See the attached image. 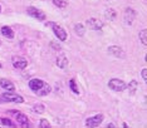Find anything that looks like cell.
<instances>
[{"label":"cell","mask_w":147,"mask_h":128,"mask_svg":"<svg viewBox=\"0 0 147 128\" xmlns=\"http://www.w3.org/2000/svg\"><path fill=\"white\" fill-rule=\"evenodd\" d=\"M108 87H110L112 91H114V92H122V91L126 89L127 84L122 81V79L113 78V79H111V81L108 82Z\"/></svg>","instance_id":"obj_1"},{"label":"cell","mask_w":147,"mask_h":128,"mask_svg":"<svg viewBox=\"0 0 147 128\" xmlns=\"http://www.w3.org/2000/svg\"><path fill=\"white\" fill-rule=\"evenodd\" d=\"M3 99H5V102H14V103H23L24 98L19 94H15L14 92H5L1 95Z\"/></svg>","instance_id":"obj_2"},{"label":"cell","mask_w":147,"mask_h":128,"mask_svg":"<svg viewBox=\"0 0 147 128\" xmlns=\"http://www.w3.org/2000/svg\"><path fill=\"white\" fill-rule=\"evenodd\" d=\"M50 25H52L53 31H54V34H55V37L58 38L60 41H65L67 40V31L63 29L60 25L55 24V23H50Z\"/></svg>","instance_id":"obj_3"},{"label":"cell","mask_w":147,"mask_h":128,"mask_svg":"<svg viewBox=\"0 0 147 128\" xmlns=\"http://www.w3.org/2000/svg\"><path fill=\"white\" fill-rule=\"evenodd\" d=\"M103 114H96L93 117H89L86 119V126L87 127H98L103 121Z\"/></svg>","instance_id":"obj_4"},{"label":"cell","mask_w":147,"mask_h":128,"mask_svg":"<svg viewBox=\"0 0 147 128\" xmlns=\"http://www.w3.org/2000/svg\"><path fill=\"white\" fill-rule=\"evenodd\" d=\"M27 10H28V14H29L30 17L35 18V19H38V20H40V21L45 20V18H47L45 14H44V13L41 11V10H39V9L34 8V6H29Z\"/></svg>","instance_id":"obj_5"},{"label":"cell","mask_w":147,"mask_h":128,"mask_svg":"<svg viewBox=\"0 0 147 128\" xmlns=\"http://www.w3.org/2000/svg\"><path fill=\"white\" fill-rule=\"evenodd\" d=\"M108 53L111 54V55L116 57V58H121V59H124L126 58V53H124V50L122 48L117 47V45H111L108 47Z\"/></svg>","instance_id":"obj_6"},{"label":"cell","mask_w":147,"mask_h":128,"mask_svg":"<svg viewBox=\"0 0 147 128\" xmlns=\"http://www.w3.org/2000/svg\"><path fill=\"white\" fill-rule=\"evenodd\" d=\"M13 67L17 69H25L28 65V60L23 58V57H13Z\"/></svg>","instance_id":"obj_7"},{"label":"cell","mask_w":147,"mask_h":128,"mask_svg":"<svg viewBox=\"0 0 147 128\" xmlns=\"http://www.w3.org/2000/svg\"><path fill=\"white\" fill-rule=\"evenodd\" d=\"M11 113L15 116L18 123L20 124L21 127H29V118L25 116V114L20 113V112H17V111H11Z\"/></svg>","instance_id":"obj_8"},{"label":"cell","mask_w":147,"mask_h":128,"mask_svg":"<svg viewBox=\"0 0 147 128\" xmlns=\"http://www.w3.org/2000/svg\"><path fill=\"white\" fill-rule=\"evenodd\" d=\"M136 18V11L133 10V9L131 8H127L126 10H124V14H123V19H124V23L131 25L133 23V20H135Z\"/></svg>","instance_id":"obj_9"},{"label":"cell","mask_w":147,"mask_h":128,"mask_svg":"<svg viewBox=\"0 0 147 128\" xmlns=\"http://www.w3.org/2000/svg\"><path fill=\"white\" fill-rule=\"evenodd\" d=\"M43 84H44V81H41V79H31V81H29V88L34 93L37 91H39Z\"/></svg>","instance_id":"obj_10"},{"label":"cell","mask_w":147,"mask_h":128,"mask_svg":"<svg viewBox=\"0 0 147 128\" xmlns=\"http://www.w3.org/2000/svg\"><path fill=\"white\" fill-rule=\"evenodd\" d=\"M87 25L91 28V29H93V30H101L102 29V23L100 20H97V19H94V18L88 19V20H87Z\"/></svg>","instance_id":"obj_11"},{"label":"cell","mask_w":147,"mask_h":128,"mask_svg":"<svg viewBox=\"0 0 147 128\" xmlns=\"http://www.w3.org/2000/svg\"><path fill=\"white\" fill-rule=\"evenodd\" d=\"M0 87L4 88L5 91H9V92L15 91L14 84H13L10 81H8V79H0Z\"/></svg>","instance_id":"obj_12"},{"label":"cell","mask_w":147,"mask_h":128,"mask_svg":"<svg viewBox=\"0 0 147 128\" xmlns=\"http://www.w3.org/2000/svg\"><path fill=\"white\" fill-rule=\"evenodd\" d=\"M57 65L59 67L60 69H65L67 65H68V59L64 54H60V55L57 58Z\"/></svg>","instance_id":"obj_13"},{"label":"cell","mask_w":147,"mask_h":128,"mask_svg":"<svg viewBox=\"0 0 147 128\" xmlns=\"http://www.w3.org/2000/svg\"><path fill=\"white\" fill-rule=\"evenodd\" d=\"M50 91H52L50 85H49V84H47V83L44 82V84L41 85V88L39 89V91H37V92H35V94H38V95H47V94H49V93H50Z\"/></svg>","instance_id":"obj_14"},{"label":"cell","mask_w":147,"mask_h":128,"mask_svg":"<svg viewBox=\"0 0 147 128\" xmlns=\"http://www.w3.org/2000/svg\"><path fill=\"white\" fill-rule=\"evenodd\" d=\"M0 31H1V34L4 35L5 38H8V39H13V38H14V31H13L11 28H9V27H3Z\"/></svg>","instance_id":"obj_15"},{"label":"cell","mask_w":147,"mask_h":128,"mask_svg":"<svg viewBox=\"0 0 147 128\" xmlns=\"http://www.w3.org/2000/svg\"><path fill=\"white\" fill-rule=\"evenodd\" d=\"M33 111L35 112V113H44V112H45V105L43 103H35L33 105Z\"/></svg>","instance_id":"obj_16"},{"label":"cell","mask_w":147,"mask_h":128,"mask_svg":"<svg viewBox=\"0 0 147 128\" xmlns=\"http://www.w3.org/2000/svg\"><path fill=\"white\" fill-rule=\"evenodd\" d=\"M137 88H138V83H137V81H131L130 84H128V89H130V93L131 94H135Z\"/></svg>","instance_id":"obj_17"},{"label":"cell","mask_w":147,"mask_h":128,"mask_svg":"<svg viewBox=\"0 0 147 128\" xmlns=\"http://www.w3.org/2000/svg\"><path fill=\"white\" fill-rule=\"evenodd\" d=\"M74 31H76L77 35L83 37V35H84V27H83V24H76L74 25Z\"/></svg>","instance_id":"obj_18"},{"label":"cell","mask_w":147,"mask_h":128,"mask_svg":"<svg viewBox=\"0 0 147 128\" xmlns=\"http://www.w3.org/2000/svg\"><path fill=\"white\" fill-rule=\"evenodd\" d=\"M104 15H106V18L110 19V20H114V19H116V17H117L116 11H114L113 9H107L106 13H104Z\"/></svg>","instance_id":"obj_19"},{"label":"cell","mask_w":147,"mask_h":128,"mask_svg":"<svg viewBox=\"0 0 147 128\" xmlns=\"http://www.w3.org/2000/svg\"><path fill=\"white\" fill-rule=\"evenodd\" d=\"M140 40L142 41L143 45H146V44H147V30L146 29H143V30L140 31Z\"/></svg>","instance_id":"obj_20"},{"label":"cell","mask_w":147,"mask_h":128,"mask_svg":"<svg viewBox=\"0 0 147 128\" xmlns=\"http://www.w3.org/2000/svg\"><path fill=\"white\" fill-rule=\"evenodd\" d=\"M69 87H71V89H72L73 92H74L76 94H78V93H79V89H78V87H77L74 79H71V81H69Z\"/></svg>","instance_id":"obj_21"},{"label":"cell","mask_w":147,"mask_h":128,"mask_svg":"<svg viewBox=\"0 0 147 128\" xmlns=\"http://www.w3.org/2000/svg\"><path fill=\"white\" fill-rule=\"evenodd\" d=\"M0 121H1V123L4 124V126H6V127H14L15 126V124L13 123L10 119H9V118H1Z\"/></svg>","instance_id":"obj_22"},{"label":"cell","mask_w":147,"mask_h":128,"mask_svg":"<svg viewBox=\"0 0 147 128\" xmlns=\"http://www.w3.org/2000/svg\"><path fill=\"white\" fill-rule=\"evenodd\" d=\"M53 3L58 8H65L67 6V1H64V0H53Z\"/></svg>","instance_id":"obj_23"},{"label":"cell","mask_w":147,"mask_h":128,"mask_svg":"<svg viewBox=\"0 0 147 128\" xmlns=\"http://www.w3.org/2000/svg\"><path fill=\"white\" fill-rule=\"evenodd\" d=\"M39 127H40V128H49V127H50L49 121H47V119H41V121H40V123H39Z\"/></svg>","instance_id":"obj_24"},{"label":"cell","mask_w":147,"mask_h":128,"mask_svg":"<svg viewBox=\"0 0 147 128\" xmlns=\"http://www.w3.org/2000/svg\"><path fill=\"white\" fill-rule=\"evenodd\" d=\"M142 78H143V81L147 82V69H142Z\"/></svg>","instance_id":"obj_25"},{"label":"cell","mask_w":147,"mask_h":128,"mask_svg":"<svg viewBox=\"0 0 147 128\" xmlns=\"http://www.w3.org/2000/svg\"><path fill=\"white\" fill-rule=\"evenodd\" d=\"M3 102H5V101H3V98L0 97V103H3Z\"/></svg>","instance_id":"obj_26"},{"label":"cell","mask_w":147,"mask_h":128,"mask_svg":"<svg viewBox=\"0 0 147 128\" xmlns=\"http://www.w3.org/2000/svg\"><path fill=\"white\" fill-rule=\"evenodd\" d=\"M0 11H1V6H0Z\"/></svg>","instance_id":"obj_27"},{"label":"cell","mask_w":147,"mask_h":128,"mask_svg":"<svg viewBox=\"0 0 147 128\" xmlns=\"http://www.w3.org/2000/svg\"><path fill=\"white\" fill-rule=\"evenodd\" d=\"M0 68H1V64H0Z\"/></svg>","instance_id":"obj_28"},{"label":"cell","mask_w":147,"mask_h":128,"mask_svg":"<svg viewBox=\"0 0 147 128\" xmlns=\"http://www.w3.org/2000/svg\"><path fill=\"white\" fill-rule=\"evenodd\" d=\"M0 45H1V41H0Z\"/></svg>","instance_id":"obj_29"}]
</instances>
